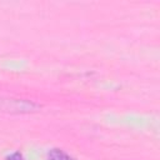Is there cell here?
I'll return each mask as SVG.
<instances>
[{"mask_svg":"<svg viewBox=\"0 0 160 160\" xmlns=\"http://www.w3.org/2000/svg\"><path fill=\"white\" fill-rule=\"evenodd\" d=\"M49 160H72L69 155H66L64 151L59 149H52L49 152Z\"/></svg>","mask_w":160,"mask_h":160,"instance_id":"obj_1","label":"cell"},{"mask_svg":"<svg viewBox=\"0 0 160 160\" xmlns=\"http://www.w3.org/2000/svg\"><path fill=\"white\" fill-rule=\"evenodd\" d=\"M11 160H22V158H21V155L19 154V152H16V154H14L11 158H10Z\"/></svg>","mask_w":160,"mask_h":160,"instance_id":"obj_2","label":"cell"}]
</instances>
